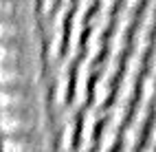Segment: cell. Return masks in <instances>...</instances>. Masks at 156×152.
Returning <instances> with one entry per match:
<instances>
[{"label": "cell", "mask_w": 156, "mask_h": 152, "mask_svg": "<svg viewBox=\"0 0 156 152\" xmlns=\"http://www.w3.org/2000/svg\"><path fill=\"white\" fill-rule=\"evenodd\" d=\"M33 55H35L33 40H0V64L33 62Z\"/></svg>", "instance_id": "3957f363"}, {"label": "cell", "mask_w": 156, "mask_h": 152, "mask_svg": "<svg viewBox=\"0 0 156 152\" xmlns=\"http://www.w3.org/2000/svg\"><path fill=\"white\" fill-rule=\"evenodd\" d=\"M37 93L33 86H9L0 88V110H33Z\"/></svg>", "instance_id": "7a4b0ae2"}, {"label": "cell", "mask_w": 156, "mask_h": 152, "mask_svg": "<svg viewBox=\"0 0 156 152\" xmlns=\"http://www.w3.org/2000/svg\"><path fill=\"white\" fill-rule=\"evenodd\" d=\"M0 152H44V141L37 132L31 135H2Z\"/></svg>", "instance_id": "5b68a950"}, {"label": "cell", "mask_w": 156, "mask_h": 152, "mask_svg": "<svg viewBox=\"0 0 156 152\" xmlns=\"http://www.w3.org/2000/svg\"><path fill=\"white\" fill-rule=\"evenodd\" d=\"M110 93V75L108 73H101L97 79H95V99L97 101H103Z\"/></svg>", "instance_id": "ba28073f"}, {"label": "cell", "mask_w": 156, "mask_h": 152, "mask_svg": "<svg viewBox=\"0 0 156 152\" xmlns=\"http://www.w3.org/2000/svg\"><path fill=\"white\" fill-rule=\"evenodd\" d=\"M92 128H95V110L88 108V110H84V115H81V119H79V137H77V139H79L81 148L90 141Z\"/></svg>", "instance_id": "52a82bcc"}, {"label": "cell", "mask_w": 156, "mask_h": 152, "mask_svg": "<svg viewBox=\"0 0 156 152\" xmlns=\"http://www.w3.org/2000/svg\"><path fill=\"white\" fill-rule=\"evenodd\" d=\"M40 126V113L33 110H0V135H31Z\"/></svg>", "instance_id": "6da1fadb"}, {"label": "cell", "mask_w": 156, "mask_h": 152, "mask_svg": "<svg viewBox=\"0 0 156 152\" xmlns=\"http://www.w3.org/2000/svg\"><path fill=\"white\" fill-rule=\"evenodd\" d=\"M33 24L24 16H0V40H31Z\"/></svg>", "instance_id": "8992f818"}, {"label": "cell", "mask_w": 156, "mask_h": 152, "mask_svg": "<svg viewBox=\"0 0 156 152\" xmlns=\"http://www.w3.org/2000/svg\"><path fill=\"white\" fill-rule=\"evenodd\" d=\"M35 66L33 62L22 64H0V88L9 86H33Z\"/></svg>", "instance_id": "277c9868"}]
</instances>
